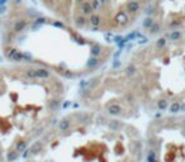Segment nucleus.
<instances>
[{"label":"nucleus","mask_w":185,"mask_h":162,"mask_svg":"<svg viewBox=\"0 0 185 162\" xmlns=\"http://www.w3.org/2000/svg\"><path fill=\"white\" fill-rule=\"evenodd\" d=\"M154 0H94L91 4L86 28L103 32L107 36L132 28L143 19Z\"/></svg>","instance_id":"obj_2"},{"label":"nucleus","mask_w":185,"mask_h":162,"mask_svg":"<svg viewBox=\"0 0 185 162\" xmlns=\"http://www.w3.org/2000/svg\"><path fill=\"white\" fill-rule=\"evenodd\" d=\"M184 127H185V120H184Z\"/></svg>","instance_id":"obj_13"},{"label":"nucleus","mask_w":185,"mask_h":162,"mask_svg":"<svg viewBox=\"0 0 185 162\" xmlns=\"http://www.w3.org/2000/svg\"><path fill=\"white\" fill-rule=\"evenodd\" d=\"M46 10L80 29L86 28V19L94 0H38Z\"/></svg>","instance_id":"obj_4"},{"label":"nucleus","mask_w":185,"mask_h":162,"mask_svg":"<svg viewBox=\"0 0 185 162\" xmlns=\"http://www.w3.org/2000/svg\"><path fill=\"white\" fill-rule=\"evenodd\" d=\"M61 84L51 70L22 62L0 66V162H14L32 138L45 131V112H52Z\"/></svg>","instance_id":"obj_1"},{"label":"nucleus","mask_w":185,"mask_h":162,"mask_svg":"<svg viewBox=\"0 0 185 162\" xmlns=\"http://www.w3.org/2000/svg\"><path fill=\"white\" fill-rule=\"evenodd\" d=\"M142 27L151 36L185 29V0H154Z\"/></svg>","instance_id":"obj_3"},{"label":"nucleus","mask_w":185,"mask_h":162,"mask_svg":"<svg viewBox=\"0 0 185 162\" xmlns=\"http://www.w3.org/2000/svg\"><path fill=\"white\" fill-rule=\"evenodd\" d=\"M70 126H71L70 119L64 118L62 120H60V123H59V129H60V132H67L70 129Z\"/></svg>","instance_id":"obj_6"},{"label":"nucleus","mask_w":185,"mask_h":162,"mask_svg":"<svg viewBox=\"0 0 185 162\" xmlns=\"http://www.w3.org/2000/svg\"><path fill=\"white\" fill-rule=\"evenodd\" d=\"M146 162H157V160H156V152H155V150L150 148L149 151L146 152Z\"/></svg>","instance_id":"obj_8"},{"label":"nucleus","mask_w":185,"mask_h":162,"mask_svg":"<svg viewBox=\"0 0 185 162\" xmlns=\"http://www.w3.org/2000/svg\"><path fill=\"white\" fill-rule=\"evenodd\" d=\"M108 127H109L110 131H118L121 128V122L119 120H110Z\"/></svg>","instance_id":"obj_9"},{"label":"nucleus","mask_w":185,"mask_h":162,"mask_svg":"<svg viewBox=\"0 0 185 162\" xmlns=\"http://www.w3.org/2000/svg\"><path fill=\"white\" fill-rule=\"evenodd\" d=\"M156 107H157V109L161 110V112L166 110V109L169 108V101H168V99H165V98L159 99V100H157V103H156Z\"/></svg>","instance_id":"obj_7"},{"label":"nucleus","mask_w":185,"mask_h":162,"mask_svg":"<svg viewBox=\"0 0 185 162\" xmlns=\"http://www.w3.org/2000/svg\"><path fill=\"white\" fill-rule=\"evenodd\" d=\"M180 110L181 112H185V103L184 104H180Z\"/></svg>","instance_id":"obj_11"},{"label":"nucleus","mask_w":185,"mask_h":162,"mask_svg":"<svg viewBox=\"0 0 185 162\" xmlns=\"http://www.w3.org/2000/svg\"><path fill=\"white\" fill-rule=\"evenodd\" d=\"M107 112H108V114H110V115H119V114L122 113V107H121L119 104H117V103L109 104V105L107 107Z\"/></svg>","instance_id":"obj_5"},{"label":"nucleus","mask_w":185,"mask_h":162,"mask_svg":"<svg viewBox=\"0 0 185 162\" xmlns=\"http://www.w3.org/2000/svg\"><path fill=\"white\" fill-rule=\"evenodd\" d=\"M179 112H180V103H179V101H174V103L170 105V113L176 114Z\"/></svg>","instance_id":"obj_10"},{"label":"nucleus","mask_w":185,"mask_h":162,"mask_svg":"<svg viewBox=\"0 0 185 162\" xmlns=\"http://www.w3.org/2000/svg\"><path fill=\"white\" fill-rule=\"evenodd\" d=\"M69 105H70V103H69V101H66V103H64V104H62V107H64V108H67Z\"/></svg>","instance_id":"obj_12"}]
</instances>
